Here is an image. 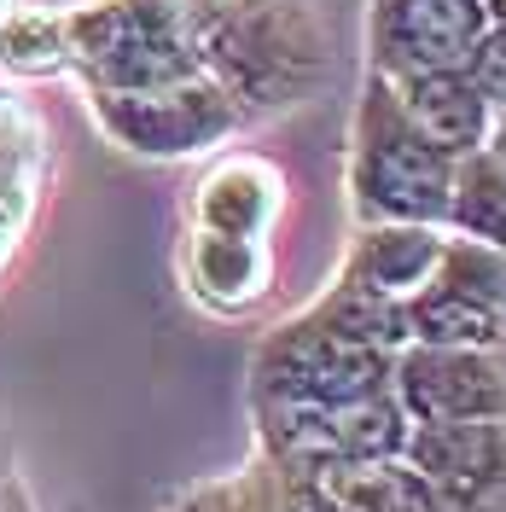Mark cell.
I'll return each instance as SVG.
<instances>
[{"mask_svg":"<svg viewBox=\"0 0 506 512\" xmlns=\"http://www.w3.org/2000/svg\"><path fill=\"white\" fill-rule=\"evenodd\" d=\"M489 152H501V158H506V111H495V134H489Z\"/></svg>","mask_w":506,"mask_h":512,"instance_id":"23","label":"cell"},{"mask_svg":"<svg viewBox=\"0 0 506 512\" xmlns=\"http://www.w3.org/2000/svg\"><path fill=\"white\" fill-rule=\"evenodd\" d=\"M413 344H443V350H506V309L466 297V291L431 280L408 297Z\"/></svg>","mask_w":506,"mask_h":512,"instance_id":"14","label":"cell"},{"mask_svg":"<svg viewBox=\"0 0 506 512\" xmlns=\"http://www.w3.org/2000/svg\"><path fill=\"white\" fill-rule=\"evenodd\" d=\"M245 507V478H227V483H198L192 495H181L175 512H239Z\"/></svg>","mask_w":506,"mask_h":512,"instance_id":"22","label":"cell"},{"mask_svg":"<svg viewBox=\"0 0 506 512\" xmlns=\"http://www.w3.org/2000/svg\"><path fill=\"white\" fill-rule=\"evenodd\" d=\"M402 460L454 512H506V419L413 425Z\"/></svg>","mask_w":506,"mask_h":512,"instance_id":"8","label":"cell"},{"mask_svg":"<svg viewBox=\"0 0 506 512\" xmlns=\"http://www.w3.org/2000/svg\"><path fill=\"white\" fill-rule=\"evenodd\" d=\"M0 512H24V507H18V495H12V489H0Z\"/></svg>","mask_w":506,"mask_h":512,"instance_id":"25","label":"cell"},{"mask_svg":"<svg viewBox=\"0 0 506 512\" xmlns=\"http://www.w3.org/2000/svg\"><path fill=\"white\" fill-rule=\"evenodd\" d=\"M285 210V175L268 158H222L192 192V227L268 239L274 216Z\"/></svg>","mask_w":506,"mask_h":512,"instance_id":"12","label":"cell"},{"mask_svg":"<svg viewBox=\"0 0 506 512\" xmlns=\"http://www.w3.org/2000/svg\"><path fill=\"white\" fill-rule=\"evenodd\" d=\"M0 70L18 82H41L70 70V24L47 6H6L0 12Z\"/></svg>","mask_w":506,"mask_h":512,"instance_id":"19","label":"cell"},{"mask_svg":"<svg viewBox=\"0 0 506 512\" xmlns=\"http://www.w3.org/2000/svg\"><path fill=\"white\" fill-rule=\"evenodd\" d=\"M88 111L111 146L146 163L198 158L210 146H227L245 123V105L210 70H192L158 88H88Z\"/></svg>","mask_w":506,"mask_h":512,"instance_id":"3","label":"cell"},{"mask_svg":"<svg viewBox=\"0 0 506 512\" xmlns=\"http://www.w3.org/2000/svg\"><path fill=\"white\" fill-rule=\"evenodd\" d=\"M408 431H413V419L396 402L390 384L373 390V396H361V402H349V408H332V419H326L332 460H396L408 448Z\"/></svg>","mask_w":506,"mask_h":512,"instance_id":"17","label":"cell"},{"mask_svg":"<svg viewBox=\"0 0 506 512\" xmlns=\"http://www.w3.org/2000/svg\"><path fill=\"white\" fill-rule=\"evenodd\" d=\"M448 187H454V158L413 128L390 76L367 70V94H361V111H355V152H349L355 222L443 227Z\"/></svg>","mask_w":506,"mask_h":512,"instance_id":"2","label":"cell"},{"mask_svg":"<svg viewBox=\"0 0 506 512\" xmlns=\"http://www.w3.org/2000/svg\"><path fill=\"white\" fill-rule=\"evenodd\" d=\"M204 70L251 111L297 105L326 70V35H320L309 0H233L198 41Z\"/></svg>","mask_w":506,"mask_h":512,"instance_id":"1","label":"cell"},{"mask_svg":"<svg viewBox=\"0 0 506 512\" xmlns=\"http://www.w3.org/2000/svg\"><path fill=\"white\" fill-rule=\"evenodd\" d=\"M448 233L477 239V245H495L506 251V158L501 152H466L454 158V187H448Z\"/></svg>","mask_w":506,"mask_h":512,"instance_id":"15","label":"cell"},{"mask_svg":"<svg viewBox=\"0 0 506 512\" xmlns=\"http://www.w3.org/2000/svg\"><path fill=\"white\" fill-rule=\"evenodd\" d=\"M443 245H448V227H431V222H361V233L349 239V256H344V280L408 303L413 291L431 286V274L443 262Z\"/></svg>","mask_w":506,"mask_h":512,"instance_id":"9","label":"cell"},{"mask_svg":"<svg viewBox=\"0 0 506 512\" xmlns=\"http://www.w3.org/2000/svg\"><path fill=\"white\" fill-rule=\"evenodd\" d=\"M6 6H12V0H0V12H6Z\"/></svg>","mask_w":506,"mask_h":512,"instance_id":"26","label":"cell"},{"mask_svg":"<svg viewBox=\"0 0 506 512\" xmlns=\"http://www.w3.org/2000/svg\"><path fill=\"white\" fill-rule=\"evenodd\" d=\"M431 280H443V286L466 291V297H483V303L506 309V251H495V245H477V239L448 233L443 262H437Z\"/></svg>","mask_w":506,"mask_h":512,"instance_id":"20","label":"cell"},{"mask_svg":"<svg viewBox=\"0 0 506 512\" xmlns=\"http://www.w3.org/2000/svg\"><path fill=\"white\" fill-rule=\"evenodd\" d=\"M466 76L483 88V99H489L495 111H506V30L501 24L483 30V41H477L472 59H466Z\"/></svg>","mask_w":506,"mask_h":512,"instance_id":"21","label":"cell"},{"mask_svg":"<svg viewBox=\"0 0 506 512\" xmlns=\"http://www.w3.org/2000/svg\"><path fill=\"white\" fill-rule=\"evenodd\" d=\"M303 472L344 512H454L402 454L396 460H326V466H303Z\"/></svg>","mask_w":506,"mask_h":512,"instance_id":"13","label":"cell"},{"mask_svg":"<svg viewBox=\"0 0 506 512\" xmlns=\"http://www.w3.org/2000/svg\"><path fill=\"white\" fill-rule=\"evenodd\" d=\"M483 12H489V24H501L506 30V0H483Z\"/></svg>","mask_w":506,"mask_h":512,"instance_id":"24","label":"cell"},{"mask_svg":"<svg viewBox=\"0 0 506 512\" xmlns=\"http://www.w3.org/2000/svg\"><path fill=\"white\" fill-rule=\"evenodd\" d=\"M35 163H41L35 117L0 99V256L18 245L35 210Z\"/></svg>","mask_w":506,"mask_h":512,"instance_id":"18","label":"cell"},{"mask_svg":"<svg viewBox=\"0 0 506 512\" xmlns=\"http://www.w3.org/2000/svg\"><path fill=\"white\" fill-rule=\"evenodd\" d=\"M390 361L396 355L349 344L338 332H326L309 309L297 320H285L280 332L262 338V350L251 361L256 396L274 402H309V408H349L361 396H373L390 384Z\"/></svg>","mask_w":506,"mask_h":512,"instance_id":"4","label":"cell"},{"mask_svg":"<svg viewBox=\"0 0 506 512\" xmlns=\"http://www.w3.org/2000/svg\"><path fill=\"white\" fill-rule=\"evenodd\" d=\"M390 390L413 425L506 419V350H443L408 344L390 361Z\"/></svg>","mask_w":506,"mask_h":512,"instance_id":"6","label":"cell"},{"mask_svg":"<svg viewBox=\"0 0 506 512\" xmlns=\"http://www.w3.org/2000/svg\"><path fill=\"white\" fill-rule=\"evenodd\" d=\"M64 24L82 88H158L204 70L198 47L152 30L128 0H82L76 12H64Z\"/></svg>","mask_w":506,"mask_h":512,"instance_id":"5","label":"cell"},{"mask_svg":"<svg viewBox=\"0 0 506 512\" xmlns=\"http://www.w3.org/2000/svg\"><path fill=\"white\" fill-rule=\"evenodd\" d=\"M402 111L413 117V128L443 146L448 158H466V152H483L489 134H495V105L483 99L466 64L460 70H419V76H396L390 82Z\"/></svg>","mask_w":506,"mask_h":512,"instance_id":"10","label":"cell"},{"mask_svg":"<svg viewBox=\"0 0 506 512\" xmlns=\"http://www.w3.org/2000/svg\"><path fill=\"white\" fill-rule=\"evenodd\" d=\"M309 315L326 326V332H338V338H349V344H367V350H408L413 344V326H408V303H396V297H379V291L355 286V280H344L338 274V286L320 297Z\"/></svg>","mask_w":506,"mask_h":512,"instance_id":"16","label":"cell"},{"mask_svg":"<svg viewBox=\"0 0 506 512\" xmlns=\"http://www.w3.org/2000/svg\"><path fill=\"white\" fill-rule=\"evenodd\" d=\"M187 286L204 309L216 315H245L256 309L268 286H274V256L262 239H239V233H210V227H192L187 239Z\"/></svg>","mask_w":506,"mask_h":512,"instance_id":"11","label":"cell"},{"mask_svg":"<svg viewBox=\"0 0 506 512\" xmlns=\"http://www.w3.org/2000/svg\"><path fill=\"white\" fill-rule=\"evenodd\" d=\"M489 30L483 0H373L367 12V70L419 76V70H460Z\"/></svg>","mask_w":506,"mask_h":512,"instance_id":"7","label":"cell"}]
</instances>
